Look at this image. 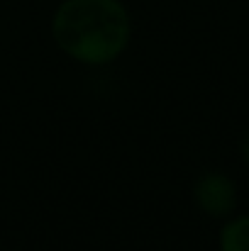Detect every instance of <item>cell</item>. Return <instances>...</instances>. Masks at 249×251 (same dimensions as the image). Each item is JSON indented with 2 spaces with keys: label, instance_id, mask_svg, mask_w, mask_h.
<instances>
[{
  "label": "cell",
  "instance_id": "7a4b0ae2",
  "mask_svg": "<svg viewBox=\"0 0 249 251\" xmlns=\"http://www.w3.org/2000/svg\"><path fill=\"white\" fill-rule=\"evenodd\" d=\"M193 200L205 217L227 220L237 212V183L225 171H203L193 180Z\"/></svg>",
  "mask_w": 249,
  "mask_h": 251
},
{
  "label": "cell",
  "instance_id": "277c9868",
  "mask_svg": "<svg viewBox=\"0 0 249 251\" xmlns=\"http://www.w3.org/2000/svg\"><path fill=\"white\" fill-rule=\"evenodd\" d=\"M240 156H242L245 166L249 168V129H247V134L242 137V142H240Z\"/></svg>",
  "mask_w": 249,
  "mask_h": 251
},
{
  "label": "cell",
  "instance_id": "6da1fadb",
  "mask_svg": "<svg viewBox=\"0 0 249 251\" xmlns=\"http://www.w3.org/2000/svg\"><path fill=\"white\" fill-rule=\"evenodd\" d=\"M56 47L83 66L117 61L132 39V20L120 0H64L52 17Z\"/></svg>",
  "mask_w": 249,
  "mask_h": 251
},
{
  "label": "cell",
  "instance_id": "3957f363",
  "mask_svg": "<svg viewBox=\"0 0 249 251\" xmlns=\"http://www.w3.org/2000/svg\"><path fill=\"white\" fill-rule=\"evenodd\" d=\"M220 251H249V215H232L218 234Z\"/></svg>",
  "mask_w": 249,
  "mask_h": 251
}]
</instances>
